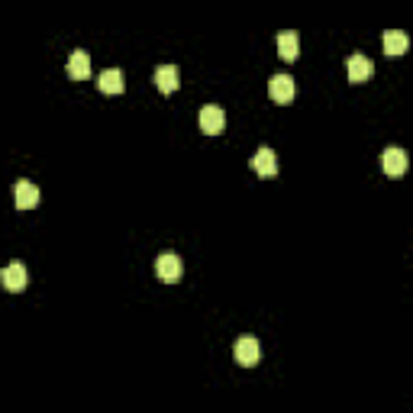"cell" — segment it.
Here are the masks:
<instances>
[{"mask_svg": "<svg viewBox=\"0 0 413 413\" xmlns=\"http://www.w3.org/2000/svg\"><path fill=\"white\" fill-rule=\"evenodd\" d=\"M197 120H200V130H204L207 136H220L223 126H226V113H223L220 107H214V104H207Z\"/></svg>", "mask_w": 413, "mask_h": 413, "instance_id": "obj_5", "label": "cell"}, {"mask_svg": "<svg viewBox=\"0 0 413 413\" xmlns=\"http://www.w3.org/2000/svg\"><path fill=\"white\" fill-rule=\"evenodd\" d=\"M294 91H297V87H294L291 75H271V81H268V94H271L275 104H291Z\"/></svg>", "mask_w": 413, "mask_h": 413, "instance_id": "obj_4", "label": "cell"}, {"mask_svg": "<svg viewBox=\"0 0 413 413\" xmlns=\"http://www.w3.org/2000/svg\"><path fill=\"white\" fill-rule=\"evenodd\" d=\"M181 271H184V261H181V255H175V252H161L159 259H155V275L161 278V281H178L181 278Z\"/></svg>", "mask_w": 413, "mask_h": 413, "instance_id": "obj_3", "label": "cell"}, {"mask_svg": "<svg viewBox=\"0 0 413 413\" xmlns=\"http://www.w3.org/2000/svg\"><path fill=\"white\" fill-rule=\"evenodd\" d=\"M68 75L75 78V81H85V78L91 75V55H87L85 49H75V52L68 55Z\"/></svg>", "mask_w": 413, "mask_h": 413, "instance_id": "obj_12", "label": "cell"}, {"mask_svg": "<svg viewBox=\"0 0 413 413\" xmlns=\"http://www.w3.org/2000/svg\"><path fill=\"white\" fill-rule=\"evenodd\" d=\"M381 42H384V52H388V55H404L407 46H410V39H407L404 30H388Z\"/></svg>", "mask_w": 413, "mask_h": 413, "instance_id": "obj_13", "label": "cell"}, {"mask_svg": "<svg viewBox=\"0 0 413 413\" xmlns=\"http://www.w3.org/2000/svg\"><path fill=\"white\" fill-rule=\"evenodd\" d=\"M278 55H281L284 61H294L300 55V36L294 30L278 32Z\"/></svg>", "mask_w": 413, "mask_h": 413, "instance_id": "obj_10", "label": "cell"}, {"mask_svg": "<svg viewBox=\"0 0 413 413\" xmlns=\"http://www.w3.org/2000/svg\"><path fill=\"white\" fill-rule=\"evenodd\" d=\"M0 284H4L10 294L26 291V284H30V271H26V265H20V261H10V265L0 271Z\"/></svg>", "mask_w": 413, "mask_h": 413, "instance_id": "obj_2", "label": "cell"}, {"mask_svg": "<svg viewBox=\"0 0 413 413\" xmlns=\"http://www.w3.org/2000/svg\"><path fill=\"white\" fill-rule=\"evenodd\" d=\"M233 355H236V362L242 368H252L261 362V345L255 336H239L236 345H233Z\"/></svg>", "mask_w": 413, "mask_h": 413, "instance_id": "obj_1", "label": "cell"}, {"mask_svg": "<svg viewBox=\"0 0 413 413\" xmlns=\"http://www.w3.org/2000/svg\"><path fill=\"white\" fill-rule=\"evenodd\" d=\"M97 87L104 94H123V71L120 68H107L97 78Z\"/></svg>", "mask_w": 413, "mask_h": 413, "instance_id": "obj_14", "label": "cell"}, {"mask_svg": "<svg viewBox=\"0 0 413 413\" xmlns=\"http://www.w3.org/2000/svg\"><path fill=\"white\" fill-rule=\"evenodd\" d=\"M249 165H252V171H259V175H265V178H271L278 171V155L271 152L268 146H261L259 152L249 159Z\"/></svg>", "mask_w": 413, "mask_h": 413, "instance_id": "obj_7", "label": "cell"}, {"mask_svg": "<svg viewBox=\"0 0 413 413\" xmlns=\"http://www.w3.org/2000/svg\"><path fill=\"white\" fill-rule=\"evenodd\" d=\"M381 168L388 171V175H394V178L404 175L407 171V152L400 146H388L381 152Z\"/></svg>", "mask_w": 413, "mask_h": 413, "instance_id": "obj_6", "label": "cell"}, {"mask_svg": "<svg viewBox=\"0 0 413 413\" xmlns=\"http://www.w3.org/2000/svg\"><path fill=\"white\" fill-rule=\"evenodd\" d=\"M345 68H349V81H355V85H362V81H368V78L375 75V65H371V58H365V55H352Z\"/></svg>", "mask_w": 413, "mask_h": 413, "instance_id": "obj_11", "label": "cell"}, {"mask_svg": "<svg viewBox=\"0 0 413 413\" xmlns=\"http://www.w3.org/2000/svg\"><path fill=\"white\" fill-rule=\"evenodd\" d=\"M13 197H16V207H20V210H32V207L39 204V187L23 178V181H16Z\"/></svg>", "mask_w": 413, "mask_h": 413, "instance_id": "obj_8", "label": "cell"}, {"mask_svg": "<svg viewBox=\"0 0 413 413\" xmlns=\"http://www.w3.org/2000/svg\"><path fill=\"white\" fill-rule=\"evenodd\" d=\"M178 85H181V78H178L175 65H159V68H155V87H159L161 94H175Z\"/></svg>", "mask_w": 413, "mask_h": 413, "instance_id": "obj_9", "label": "cell"}]
</instances>
